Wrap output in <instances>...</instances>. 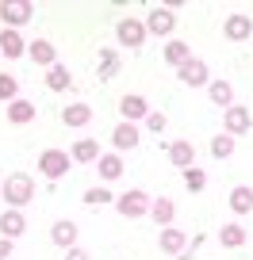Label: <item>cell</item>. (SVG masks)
Wrapping results in <instances>:
<instances>
[{
    "instance_id": "obj_1",
    "label": "cell",
    "mask_w": 253,
    "mask_h": 260,
    "mask_svg": "<svg viewBox=\"0 0 253 260\" xmlns=\"http://www.w3.org/2000/svg\"><path fill=\"white\" fill-rule=\"evenodd\" d=\"M4 199H8L16 211H19L23 203H31V199H35V184H31V176H23V172L8 176V180H4Z\"/></svg>"
},
{
    "instance_id": "obj_2",
    "label": "cell",
    "mask_w": 253,
    "mask_h": 260,
    "mask_svg": "<svg viewBox=\"0 0 253 260\" xmlns=\"http://www.w3.org/2000/svg\"><path fill=\"white\" fill-rule=\"evenodd\" d=\"M69 161H73V157L62 153V149H42V153H39V172L46 180H58V176H66V172H69Z\"/></svg>"
},
{
    "instance_id": "obj_3",
    "label": "cell",
    "mask_w": 253,
    "mask_h": 260,
    "mask_svg": "<svg viewBox=\"0 0 253 260\" xmlns=\"http://www.w3.org/2000/svg\"><path fill=\"white\" fill-rule=\"evenodd\" d=\"M115 207H119L123 218H142V214H150V195L134 187V191L119 195V199H115Z\"/></svg>"
},
{
    "instance_id": "obj_4",
    "label": "cell",
    "mask_w": 253,
    "mask_h": 260,
    "mask_svg": "<svg viewBox=\"0 0 253 260\" xmlns=\"http://www.w3.org/2000/svg\"><path fill=\"white\" fill-rule=\"evenodd\" d=\"M115 35H119V42H123V46L138 50L142 42H146V23H142V19H134V16H127V19H119Z\"/></svg>"
},
{
    "instance_id": "obj_5",
    "label": "cell",
    "mask_w": 253,
    "mask_h": 260,
    "mask_svg": "<svg viewBox=\"0 0 253 260\" xmlns=\"http://www.w3.org/2000/svg\"><path fill=\"white\" fill-rule=\"evenodd\" d=\"M31 4H27V0H4V4H0V19H4V23L8 27H19V23H27V19H31Z\"/></svg>"
},
{
    "instance_id": "obj_6",
    "label": "cell",
    "mask_w": 253,
    "mask_h": 260,
    "mask_svg": "<svg viewBox=\"0 0 253 260\" xmlns=\"http://www.w3.org/2000/svg\"><path fill=\"white\" fill-rule=\"evenodd\" d=\"M222 35H227L230 42H245V39L253 35V19L234 12V16H227V23H222Z\"/></svg>"
},
{
    "instance_id": "obj_7",
    "label": "cell",
    "mask_w": 253,
    "mask_h": 260,
    "mask_svg": "<svg viewBox=\"0 0 253 260\" xmlns=\"http://www.w3.org/2000/svg\"><path fill=\"white\" fill-rule=\"evenodd\" d=\"M173 27H177V16L169 8H154L146 16V35H173Z\"/></svg>"
},
{
    "instance_id": "obj_8",
    "label": "cell",
    "mask_w": 253,
    "mask_h": 260,
    "mask_svg": "<svg viewBox=\"0 0 253 260\" xmlns=\"http://www.w3.org/2000/svg\"><path fill=\"white\" fill-rule=\"evenodd\" d=\"M180 81H184L188 88H200V84H207V65L200 61V57L184 61V65H180Z\"/></svg>"
},
{
    "instance_id": "obj_9",
    "label": "cell",
    "mask_w": 253,
    "mask_h": 260,
    "mask_svg": "<svg viewBox=\"0 0 253 260\" xmlns=\"http://www.w3.org/2000/svg\"><path fill=\"white\" fill-rule=\"evenodd\" d=\"M169 161L177 165V169H192V165H196V149H192V142H173L169 146Z\"/></svg>"
},
{
    "instance_id": "obj_10",
    "label": "cell",
    "mask_w": 253,
    "mask_h": 260,
    "mask_svg": "<svg viewBox=\"0 0 253 260\" xmlns=\"http://www.w3.org/2000/svg\"><path fill=\"white\" fill-rule=\"evenodd\" d=\"M249 126H253V119H249L245 107H227V134L230 138H234V134H245Z\"/></svg>"
},
{
    "instance_id": "obj_11",
    "label": "cell",
    "mask_w": 253,
    "mask_h": 260,
    "mask_svg": "<svg viewBox=\"0 0 253 260\" xmlns=\"http://www.w3.org/2000/svg\"><path fill=\"white\" fill-rule=\"evenodd\" d=\"M23 230H27V218H23L19 211H8V214H0V234H4V237H12V241H16V237L23 234Z\"/></svg>"
},
{
    "instance_id": "obj_12",
    "label": "cell",
    "mask_w": 253,
    "mask_h": 260,
    "mask_svg": "<svg viewBox=\"0 0 253 260\" xmlns=\"http://www.w3.org/2000/svg\"><path fill=\"white\" fill-rule=\"evenodd\" d=\"M119 111L127 115V119H146V115H150V104H146V96H123V100H119Z\"/></svg>"
},
{
    "instance_id": "obj_13",
    "label": "cell",
    "mask_w": 253,
    "mask_h": 260,
    "mask_svg": "<svg viewBox=\"0 0 253 260\" xmlns=\"http://www.w3.org/2000/svg\"><path fill=\"white\" fill-rule=\"evenodd\" d=\"M230 211H234V214H249L253 211V187L238 184L234 191H230Z\"/></svg>"
},
{
    "instance_id": "obj_14",
    "label": "cell",
    "mask_w": 253,
    "mask_h": 260,
    "mask_svg": "<svg viewBox=\"0 0 253 260\" xmlns=\"http://www.w3.org/2000/svg\"><path fill=\"white\" fill-rule=\"evenodd\" d=\"M111 142H115V149H134L138 146V130H134L131 122H119V126L111 130Z\"/></svg>"
},
{
    "instance_id": "obj_15",
    "label": "cell",
    "mask_w": 253,
    "mask_h": 260,
    "mask_svg": "<svg viewBox=\"0 0 253 260\" xmlns=\"http://www.w3.org/2000/svg\"><path fill=\"white\" fill-rule=\"evenodd\" d=\"M8 119L16 122V126L35 122V104H31V100H12V104H8Z\"/></svg>"
},
{
    "instance_id": "obj_16",
    "label": "cell",
    "mask_w": 253,
    "mask_h": 260,
    "mask_svg": "<svg viewBox=\"0 0 253 260\" xmlns=\"http://www.w3.org/2000/svg\"><path fill=\"white\" fill-rule=\"evenodd\" d=\"M62 122H66V126H85V122H92V107L89 104H69L66 111H62Z\"/></svg>"
},
{
    "instance_id": "obj_17",
    "label": "cell",
    "mask_w": 253,
    "mask_h": 260,
    "mask_svg": "<svg viewBox=\"0 0 253 260\" xmlns=\"http://www.w3.org/2000/svg\"><path fill=\"white\" fill-rule=\"evenodd\" d=\"M150 214H154L157 226H169L173 214H177V207H173V199H165V195H157L154 203H150Z\"/></svg>"
},
{
    "instance_id": "obj_18",
    "label": "cell",
    "mask_w": 253,
    "mask_h": 260,
    "mask_svg": "<svg viewBox=\"0 0 253 260\" xmlns=\"http://www.w3.org/2000/svg\"><path fill=\"white\" fill-rule=\"evenodd\" d=\"M207 96H211V104H219V107H234V88H230L227 81H211L207 84Z\"/></svg>"
},
{
    "instance_id": "obj_19",
    "label": "cell",
    "mask_w": 253,
    "mask_h": 260,
    "mask_svg": "<svg viewBox=\"0 0 253 260\" xmlns=\"http://www.w3.org/2000/svg\"><path fill=\"white\" fill-rule=\"evenodd\" d=\"M31 57H35V65H58V50L50 46L46 39H39V42H31Z\"/></svg>"
},
{
    "instance_id": "obj_20",
    "label": "cell",
    "mask_w": 253,
    "mask_h": 260,
    "mask_svg": "<svg viewBox=\"0 0 253 260\" xmlns=\"http://www.w3.org/2000/svg\"><path fill=\"white\" fill-rule=\"evenodd\" d=\"M100 157H104V153H100V142H92V138H81V142L73 146V161H85V165H89V161H100Z\"/></svg>"
},
{
    "instance_id": "obj_21",
    "label": "cell",
    "mask_w": 253,
    "mask_h": 260,
    "mask_svg": "<svg viewBox=\"0 0 253 260\" xmlns=\"http://www.w3.org/2000/svg\"><path fill=\"white\" fill-rule=\"evenodd\" d=\"M69 84H73V77H69L66 65H50V73H46V88L62 92V88H69Z\"/></svg>"
},
{
    "instance_id": "obj_22",
    "label": "cell",
    "mask_w": 253,
    "mask_h": 260,
    "mask_svg": "<svg viewBox=\"0 0 253 260\" xmlns=\"http://www.w3.org/2000/svg\"><path fill=\"white\" fill-rule=\"evenodd\" d=\"M50 237H54V245H62V249H73V241H77V226H73V222H58Z\"/></svg>"
},
{
    "instance_id": "obj_23",
    "label": "cell",
    "mask_w": 253,
    "mask_h": 260,
    "mask_svg": "<svg viewBox=\"0 0 253 260\" xmlns=\"http://www.w3.org/2000/svg\"><path fill=\"white\" fill-rule=\"evenodd\" d=\"M165 57H169V61H173V65H177V69H180V65H184V61H192V50H188V42L173 39L169 46H165Z\"/></svg>"
},
{
    "instance_id": "obj_24",
    "label": "cell",
    "mask_w": 253,
    "mask_h": 260,
    "mask_svg": "<svg viewBox=\"0 0 253 260\" xmlns=\"http://www.w3.org/2000/svg\"><path fill=\"white\" fill-rule=\"evenodd\" d=\"M219 241L227 245V249H238V245H245V230L238 226V222H230V226L219 230Z\"/></svg>"
},
{
    "instance_id": "obj_25",
    "label": "cell",
    "mask_w": 253,
    "mask_h": 260,
    "mask_svg": "<svg viewBox=\"0 0 253 260\" xmlns=\"http://www.w3.org/2000/svg\"><path fill=\"white\" fill-rule=\"evenodd\" d=\"M96 165H100V176H104V180H115V176L123 172V157H119V153H104Z\"/></svg>"
},
{
    "instance_id": "obj_26",
    "label": "cell",
    "mask_w": 253,
    "mask_h": 260,
    "mask_svg": "<svg viewBox=\"0 0 253 260\" xmlns=\"http://www.w3.org/2000/svg\"><path fill=\"white\" fill-rule=\"evenodd\" d=\"M0 50H4V54H8V57H19V54H23V50H27V42L19 39L16 31H4V35H0Z\"/></svg>"
},
{
    "instance_id": "obj_27",
    "label": "cell",
    "mask_w": 253,
    "mask_h": 260,
    "mask_svg": "<svg viewBox=\"0 0 253 260\" xmlns=\"http://www.w3.org/2000/svg\"><path fill=\"white\" fill-rule=\"evenodd\" d=\"M188 245V237L180 234V230H161V249L165 252H180Z\"/></svg>"
},
{
    "instance_id": "obj_28",
    "label": "cell",
    "mask_w": 253,
    "mask_h": 260,
    "mask_svg": "<svg viewBox=\"0 0 253 260\" xmlns=\"http://www.w3.org/2000/svg\"><path fill=\"white\" fill-rule=\"evenodd\" d=\"M230 153H234V138H230V134L211 138V157H230Z\"/></svg>"
},
{
    "instance_id": "obj_29",
    "label": "cell",
    "mask_w": 253,
    "mask_h": 260,
    "mask_svg": "<svg viewBox=\"0 0 253 260\" xmlns=\"http://www.w3.org/2000/svg\"><path fill=\"white\" fill-rule=\"evenodd\" d=\"M184 184H188V191H204V184H207V176L192 165V169H184Z\"/></svg>"
},
{
    "instance_id": "obj_30",
    "label": "cell",
    "mask_w": 253,
    "mask_h": 260,
    "mask_svg": "<svg viewBox=\"0 0 253 260\" xmlns=\"http://www.w3.org/2000/svg\"><path fill=\"white\" fill-rule=\"evenodd\" d=\"M16 92H19L16 77H8V73H4V77H0V100H8V104H12V100H19Z\"/></svg>"
},
{
    "instance_id": "obj_31",
    "label": "cell",
    "mask_w": 253,
    "mask_h": 260,
    "mask_svg": "<svg viewBox=\"0 0 253 260\" xmlns=\"http://www.w3.org/2000/svg\"><path fill=\"white\" fill-rule=\"evenodd\" d=\"M107 199H111V195H107L104 187H89V191H85V203L89 207H100V203H107Z\"/></svg>"
},
{
    "instance_id": "obj_32",
    "label": "cell",
    "mask_w": 253,
    "mask_h": 260,
    "mask_svg": "<svg viewBox=\"0 0 253 260\" xmlns=\"http://www.w3.org/2000/svg\"><path fill=\"white\" fill-rule=\"evenodd\" d=\"M165 122H169V119H165L161 111H150V115H146V126L154 130V134H161V130H165Z\"/></svg>"
},
{
    "instance_id": "obj_33",
    "label": "cell",
    "mask_w": 253,
    "mask_h": 260,
    "mask_svg": "<svg viewBox=\"0 0 253 260\" xmlns=\"http://www.w3.org/2000/svg\"><path fill=\"white\" fill-rule=\"evenodd\" d=\"M115 73V54H111V50H107V54H104V73H100V77H104V81H107V77H111Z\"/></svg>"
},
{
    "instance_id": "obj_34",
    "label": "cell",
    "mask_w": 253,
    "mask_h": 260,
    "mask_svg": "<svg viewBox=\"0 0 253 260\" xmlns=\"http://www.w3.org/2000/svg\"><path fill=\"white\" fill-rule=\"evenodd\" d=\"M12 256V237H0V260Z\"/></svg>"
},
{
    "instance_id": "obj_35",
    "label": "cell",
    "mask_w": 253,
    "mask_h": 260,
    "mask_svg": "<svg viewBox=\"0 0 253 260\" xmlns=\"http://www.w3.org/2000/svg\"><path fill=\"white\" fill-rule=\"evenodd\" d=\"M66 260H89V256H85L81 249H69V252H66Z\"/></svg>"
}]
</instances>
